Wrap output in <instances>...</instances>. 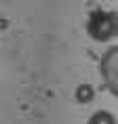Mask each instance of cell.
Returning <instances> with one entry per match:
<instances>
[{"label": "cell", "mask_w": 118, "mask_h": 124, "mask_svg": "<svg viewBox=\"0 0 118 124\" xmlns=\"http://www.w3.org/2000/svg\"><path fill=\"white\" fill-rule=\"evenodd\" d=\"M93 21H97V25L91 23V25H89V34H91L95 40L103 42V40H108L110 36L116 34V19H114V17L103 15V13H97L95 17H93Z\"/></svg>", "instance_id": "obj_1"}, {"label": "cell", "mask_w": 118, "mask_h": 124, "mask_svg": "<svg viewBox=\"0 0 118 124\" xmlns=\"http://www.w3.org/2000/svg\"><path fill=\"white\" fill-rule=\"evenodd\" d=\"M86 124H116V118H114V114H110L105 109H97L89 116Z\"/></svg>", "instance_id": "obj_2"}, {"label": "cell", "mask_w": 118, "mask_h": 124, "mask_svg": "<svg viewBox=\"0 0 118 124\" xmlns=\"http://www.w3.org/2000/svg\"><path fill=\"white\" fill-rule=\"evenodd\" d=\"M74 97H76V101L78 103H91L93 97H95V88H93L91 84H78L76 86V93H74Z\"/></svg>", "instance_id": "obj_3"}]
</instances>
